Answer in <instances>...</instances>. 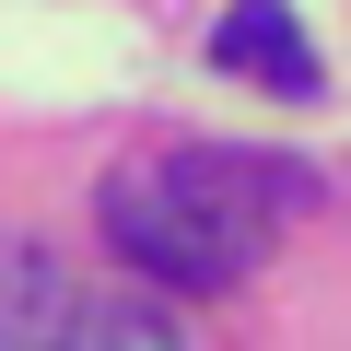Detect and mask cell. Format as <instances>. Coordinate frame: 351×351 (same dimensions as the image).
Masks as SVG:
<instances>
[{"label":"cell","instance_id":"3","mask_svg":"<svg viewBox=\"0 0 351 351\" xmlns=\"http://www.w3.org/2000/svg\"><path fill=\"white\" fill-rule=\"evenodd\" d=\"M82 316H94V293H71L47 258H12V269H0V339H24V351L71 339L82 351Z\"/></svg>","mask_w":351,"mask_h":351},{"label":"cell","instance_id":"2","mask_svg":"<svg viewBox=\"0 0 351 351\" xmlns=\"http://www.w3.org/2000/svg\"><path fill=\"white\" fill-rule=\"evenodd\" d=\"M211 59L246 71L258 94H316V47H304V24L281 12V0H234V12L211 24Z\"/></svg>","mask_w":351,"mask_h":351},{"label":"cell","instance_id":"1","mask_svg":"<svg viewBox=\"0 0 351 351\" xmlns=\"http://www.w3.org/2000/svg\"><path fill=\"white\" fill-rule=\"evenodd\" d=\"M234 188H246V164H223V152L152 176V188H117L106 199V246L141 281H164V293H223L258 258V211H234Z\"/></svg>","mask_w":351,"mask_h":351}]
</instances>
